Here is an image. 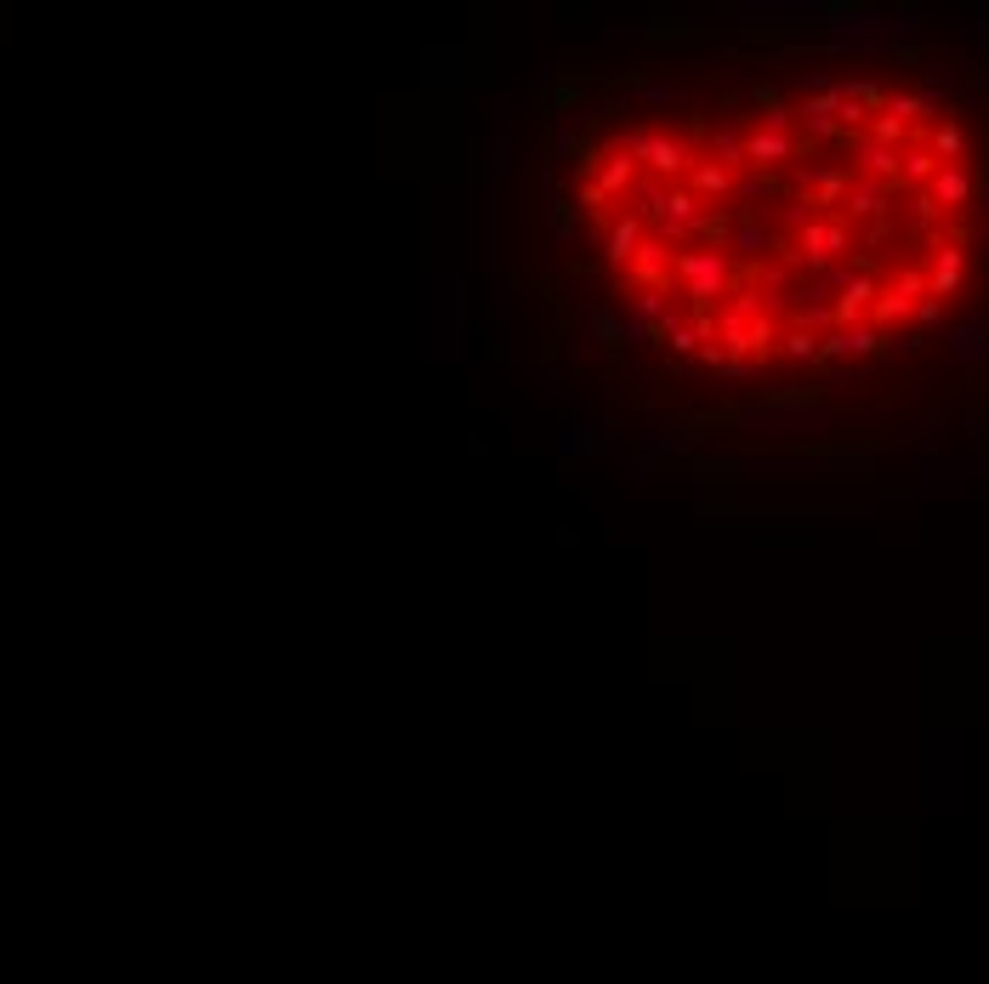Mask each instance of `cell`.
Wrapping results in <instances>:
<instances>
[{
    "instance_id": "obj_35",
    "label": "cell",
    "mask_w": 989,
    "mask_h": 984,
    "mask_svg": "<svg viewBox=\"0 0 989 984\" xmlns=\"http://www.w3.org/2000/svg\"><path fill=\"white\" fill-rule=\"evenodd\" d=\"M768 347H774V319L756 313V319H751V353H768Z\"/></svg>"
},
{
    "instance_id": "obj_36",
    "label": "cell",
    "mask_w": 989,
    "mask_h": 984,
    "mask_svg": "<svg viewBox=\"0 0 989 984\" xmlns=\"http://www.w3.org/2000/svg\"><path fill=\"white\" fill-rule=\"evenodd\" d=\"M784 222H791V229H807V222H814V199H791V211H784Z\"/></svg>"
},
{
    "instance_id": "obj_37",
    "label": "cell",
    "mask_w": 989,
    "mask_h": 984,
    "mask_svg": "<svg viewBox=\"0 0 989 984\" xmlns=\"http://www.w3.org/2000/svg\"><path fill=\"white\" fill-rule=\"evenodd\" d=\"M603 199H608V194H603L597 183H586V188H580V211H586V217H597V211H603Z\"/></svg>"
},
{
    "instance_id": "obj_7",
    "label": "cell",
    "mask_w": 989,
    "mask_h": 984,
    "mask_svg": "<svg viewBox=\"0 0 989 984\" xmlns=\"http://www.w3.org/2000/svg\"><path fill=\"white\" fill-rule=\"evenodd\" d=\"M659 229H666L671 239L705 229V206H700V194H694L689 183H682V188H666V206H659Z\"/></svg>"
},
{
    "instance_id": "obj_19",
    "label": "cell",
    "mask_w": 989,
    "mask_h": 984,
    "mask_svg": "<svg viewBox=\"0 0 989 984\" xmlns=\"http://www.w3.org/2000/svg\"><path fill=\"white\" fill-rule=\"evenodd\" d=\"M802 183L814 188V206H842L848 188H853L842 171H802Z\"/></svg>"
},
{
    "instance_id": "obj_28",
    "label": "cell",
    "mask_w": 989,
    "mask_h": 984,
    "mask_svg": "<svg viewBox=\"0 0 989 984\" xmlns=\"http://www.w3.org/2000/svg\"><path fill=\"white\" fill-rule=\"evenodd\" d=\"M712 148H717V160H722L728 171H733V165H745V143L733 137V125H717V132H712Z\"/></svg>"
},
{
    "instance_id": "obj_18",
    "label": "cell",
    "mask_w": 989,
    "mask_h": 984,
    "mask_svg": "<svg viewBox=\"0 0 989 984\" xmlns=\"http://www.w3.org/2000/svg\"><path fill=\"white\" fill-rule=\"evenodd\" d=\"M586 336H592L597 347H620V342H626V319H620L615 308H586Z\"/></svg>"
},
{
    "instance_id": "obj_39",
    "label": "cell",
    "mask_w": 989,
    "mask_h": 984,
    "mask_svg": "<svg viewBox=\"0 0 989 984\" xmlns=\"http://www.w3.org/2000/svg\"><path fill=\"white\" fill-rule=\"evenodd\" d=\"M916 319H922V324H938V319H944V302H938V296L916 302Z\"/></svg>"
},
{
    "instance_id": "obj_21",
    "label": "cell",
    "mask_w": 989,
    "mask_h": 984,
    "mask_svg": "<svg viewBox=\"0 0 989 984\" xmlns=\"http://www.w3.org/2000/svg\"><path fill=\"white\" fill-rule=\"evenodd\" d=\"M631 171H638V160L608 148V160H603V171H597V188H603V194H626V188H631Z\"/></svg>"
},
{
    "instance_id": "obj_1",
    "label": "cell",
    "mask_w": 989,
    "mask_h": 984,
    "mask_svg": "<svg viewBox=\"0 0 989 984\" xmlns=\"http://www.w3.org/2000/svg\"><path fill=\"white\" fill-rule=\"evenodd\" d=\"M671 273H677L682 296H689L700 313H712V302L733 296V262H728V250H717V245H682L671 257Z\"/></svg>"
},
{
    "instance_id": "obj_34",
    "label": "cell",
    "mask_w": 989,
    "mask_h": 984,
    "mask_svg": "<svg viewBox=\"0 0 989 984\" xmlns=\"http://www.w3.org/2000/svg\"><path fill=\"white\" fill-rule=\"evenodd\" d=\"M870 109L865 103H842V114H836V125H842V132H870Z\"/></svg>"
},
{
    "instance_id": "obj_33",
    "label": "cell",
    "mask_w": 989,
    "mask_h": 984,
    "mask_svg": "<svg viewBox=\"0 0 989 984\" xmlns=\"http://www.w3.org/2000/svg\"><path fill=\"white\" fill-rule=\"evenodd\" d=\"M791 125H796V109H791V103H779V97H774V103L763 109V132H779V137H791Z\"/></svg>"
},
{
    "instance_id": "obj_17",
    "label": "cell",
    "mask_w": 989,
    "mask_h": 984,
    "mask_svg": "<svg viewBox=\"0 0 989 984\" xmlns=\"http://www.w3.org/2000/svg\"><path fill=\"white\" fill-rule=\"evenodd\" d=\"M638 245H643L638 217H620L615 229H608V262H615V268H631V257H638Z\"/></svg>"
},
{
    "instance_id": "obj_22",
    "label": "cell",
    "mask_w": 989,
    "mask_h": 984,
    "mask_svg": "<svg viewBox=\"0 0 989 984\" xmlns=\"http://www.w3.org/2000/svg\"><path fill=\"white\" fill-rule=\"evenodd\" d=\"M932 176H938V155H932V148H904L899 183H922V188H932Z\"/></svg>"
},
{
    "instance_id": "obj_25",
    "label": "cell",
    "mask_w": 989,
    "mask_h": 984,
    "mask_svg": "<svg viewBox=\"0 0 989 984\" xmlns=\"http://www.w3.org/2000/svg\"><path fill=\"white\" fill-rule=\"evenodd\" d=\"M631 319H643V324H659V331H666V324H671L677 313L666 308V291H643V296H638V308H631Z\"/></svg>"
},
{
    "instance_id": "obj_14",
    "label": "cell",
    "mask_w": 989,
    "mask_h": 984,
    "mask_svg": "<svg viewBox=\"0 0 989 984\" xmlns=\"http://www.w3.org/2000/svg\"><path fill=\"white\" fill-rule=\"evenodd\" d=\"M967 280V250H955V245H938V262H932V280H927V296H955V285Z\"/></svg>"
},
{
    "instance_id": "obj_12",
    "label": "cell",
    "mask_w": 989,
    "mask_h": 984,
    "mask_svg": "<svg viewBox=\"0 0 989 984\" xmlns=\"http://www.w3.org/2000/svg\"><path fill=\"white\" fill-rule=\"evenodd\" d=\"M876 296H881V285L870 280V273H853V285L842 291V302H836V331L842 324H858L870 308H876Z\"/></svg>"
},
{
    "instance_id": "obj_38",
    "label": "cell",
    "mask_w": 989,
    "mask_h": 984,
    "mask_svg": "<svg viewBox=\"0 0 989 984\" xmlns=\"http://www.w3.org/2000/svg\"><path fill=\"white\" fill-rule=\"evenodd\" d=\"M626 342H638V347H643V342H654V324H643V319H631V313H626Z\"/></svg>"
},
{
    "instance_id": "obj_10",
    "label": "cell",
    "mask_w": 989,
    "mask_h": 984,
    "mask_svg": "<svg viewBox=\"0 0 989 984\" xmlns=\"http://www.w3.org/2000/svg\"><path fill=\"white\" fill-rule=\"evenodd\" d=\"M784 160H796V137H779V132H756L745 143V165H756L763 176H779Z\"/></svg>"
},
{
    "instance_id": "obj_13",
    "label": "cell",
    "mask_w": 989,
    "mask_h": 984,
    "mask_svg": "<svg viewBox=\"0 0 989 984\" xmlns=\"http://www.w3.org/2000/svg\"><path fill=\"white\" fill-rule=\"evenodd\" d=\"M740 421L745 427H819L825 433V410H796V405H756Z\"/></svg>"
},
{
    "instance_id": "obj_8",
    "label": "cell",
    "mask_w": 989,
    "mask_h": 984,
    "mask_svg": "<svg viewBox=\"0 0 989 984\" xmlns=\"http://www.w3.org/2000/svg\"><path fill=\"white\" fill-rule=\"evenodd\" d=\"M671 257H677V250H671L666 239H643L638 257H631V280H638L643 291H666V280H671Z\"/></svg>"
},
{
    "instance_id": "obj_15",
    "label": "cell",
    "mask_w": 989,
    "mask_h": 984,
    "mask_svg": "<svg viewBox=\"0 0 989 984\" xmlns=\"http://www.w3.org/2000/svg\"><path fill=\"white\" fill-rule=\"evenodd\" d=\"M973 188H978V183H973V171H967V165H938V176H932V188H927V194L938 199V206H967Z\"/></svg>"
},
{
    "instance_id": "obj_26",
    "label": "cell",
    "mask_w": 989,
    "mask_h": 984,
    "mask_svg": "<svg viewBox=\"0 0 989 984\" xmlns=\"http://www.w3.org/2000/svg\"><path fill=\"white\" fill-rule=\"evenodd\" d=\"M733 245H740L745 257H763V250H779V234H774V229H756V222H745V229L733 234Z\"/></svg>"
},
{
    "instance_id": "obj_31",
    "label": "cell",
    "mask_w": 989,
    "mask_h": 984,
    "mask_svg": "<svg viewBox=\"0 0 989 984\" xmlns=\"http://www.w3.org/2000/svg\"><path fill=\"white\" fill-rule=\"evenodd\" d=\"M722 313H733V319H745V324H751L756 313H763V291H751V285H740V291H733V302H728V308H722Z\"/></svg>"
},
{
    "instance_id": "obj_30",
    "label": "cell",
    "mask_w": 989,
    "mask_h": 984,
    "mask_svg": "<svg viewBox=\"0 0 989 984\" xmlns=\"http://www.w3.org/2000/svg\"><path fill=\"white\" fill-rule=\"evenodd\" d=\"M733 194H740V199H774V194H784V183L756 171V176H745V183H733Z\"/></svg>"
},
{
    "instance_id": "obj_4",
    "label": "cell",
    "mask_w": 989,
    "mask_h": 984,
    "mask_svg": "<svg viewBox=\"0 0 989 984\" xmlns=\"http://www.w3.org/2000/svg\"><path fill=\"white\" fill-rule=\"evenodd\" d=\"M853 245V234H848V222H807L802 229V239H796V250H791V262H802V268H814V273H830V262L842 257V250Z\"/></svg>"
},
{
    "instance_id": "obj_29",
    "label": "cell",
    "mask_w": 989,
    "mask_h": 984,
    "mask_svg": "<svg viewBox=\"0 0 989 984\" xmlns=\"http://www.w3.org/2000/svg\"><path fill=\"white\" fill-rule=\"evenodd\" d=\"M938 211H944V206H938V199H932L927 188H916V199H910V229H922V234H927L932 222H938Z\"/></svg>"
},
{
    "instance_id": "obj_20",
    "label": "cell",
    "mask_w": 989,
    "mask_h": 984,
    "mask_svg": "<svg viewBox=\"0 0 989 984\" xmlns=\"http://www.w3.org/2000/svg\"><path fill=\"white\" fill-rule=\"evenodd\" d=\"M955 353H961L967 365H989V324H984V319L961 324V331H955Z\"/></svg>"
},
{
    "instance_id": "obj_23",
    "label": "cell",
    "mask_w": 989,
    "mask_h": 984,
    "mask_svg": "<svg viewBox=\"0 0 989 984\" xmlns=\"http://www.w3.org/2000/svg\"><path fill=\"white\" fill-rule=\"evenodd\" d=\"M779 353H784V359H796V365H819V336L791 324V331L779 336Z\"/></svg>"
},
{
    "instance_id": "obj_9",
    "label": "cell",
    "mask_w": 989,
    "mask_h": 984,
    "mask_svg": "<svg viewBox=\"0 0 989 984\" xmlns=\"http://www.w3.org/2000/svg\"><path fill=\"white\" fill-rule=\"evenodd\" d=\"M853 160H858V171H865L870 183H887V188H893V183H899V171H904V155H899V148L870 143V137H858Z\"/></svg>"
},
{
    "instance_id": "obj_6",
    "label": "cell",
    "mask_w": 989,
    "mask_h": 984,
    "mask_svg": "<svg viewBox=\"0 0 989 984\" xmlns=\"http://www.w3.org/2000/svg\"><path fill=\"white\" fill-rule=\"evenodd\" d=\"M881 347H887V336L876 331V324H842V331L819 336V365H830V359H870V353H881Z\"/></svg>"
},
{
    "instance_id": "obj_24",
    "label": "cell",
    "mask_w": 989,
    "mask_h": 984,
    "mask_svg": "<svg viewBox=\"0 0 989 984\" xmlns=\"http://www.w3.org/2000/svg\"><path fill=\"white\" fill-rule=\"evenodd\" d=\"M927 148H932V155H938V160H950V165H955L961 155H967V132H961V125H938V132H932V143H927Z\"/></svg>"
},
{
    "instance_id": "obj_3",
    "label": "cell",
    "mask_w": 989,
    "mask_h": 984,
    "mask_svg": "<svg viewBox=\"0 0 989 984\" xmlns=\"http://www.w3.org/2000/svg\"><path fill=\"white\" fill-rule=\"evenodd\" d=\"M615 155L648 160L659 176H689V171L700 165V155H694L689 143H677V137H648V132H626V137L615 143Z\"/></svg>"
},
{
    "instance_id": "obj_2",
    "label": "cell",
    "mask_w": 989,
    "mask_h": 984,
    "mask_svg": "<svg viewBox=\"0 0 989 984\" xmlns=\"http://www.w3.org/2000/svg\"><path fill=\"white\" fill-rule=\"evenodd\" d=\"M916 29L922 23L916 17H887V12H842V7H830V17H825V35L836 40V46H848V52H881L887 40H916Z\"/></svg>"
},
{
    "instance_id": "obj_5",
    "label": "cell",
    "mask_w": 989,
    "mask_h": 984,
    "mask_svg": "<svg viewBox=\"0 0 989 984\" xmlns=\"http://www.w3.org/2000/svg\"><path fill=\"white\" fill-rule=\"evenodd\" d=\"M916 302H927V273L904 268L899 280H893V285H887V291L876 296V308H870L876 331H881V324H899V319H910V313H916Z\"/></svg>"
},
{
    "instance_id": "obj_11",
    "label": "cell",
    "mask_w": 989,
    "mask_h": 984,
    "mask_svg": "<svg viewBox=\"0 0 989 984\" xmlns=\"http://www.w3.org/2000/svg\"><path fill=\"white\" fill-rule=\"evenodd\" d=\"M887 206H893V188L870 183V176H858V183L848 188V199H842L848 217H870V222H887Z\"/></svg>"
},
{
    "instance_id": "obj_16",
    "label": "cell",
    "mask_w": 989,
    "mask_h": 984,
    "mask_svg": "<svg viewBox=\"0 0 989 984\" xmlns=\"http://www.w3.org/2000/svg\"><path fill=\"white\" fill-rule=\"evenodd\" d=\"M689 188H694L700 199H728V194H733V171H728L722 160H700V165L689 171Z\"/></svg>"
},
{
    "instance_id": "obj_32",
    "label": "cell",
    "mask_w": 989,
    "mask_h": 984,
    "mask_svg": "<svg viewBox=\"0 0 989 984\" xmlns=\"http://www.w3.org/2000/svg\"><path fill=\"white\" fill-rule=\"evenodd\" d=\"M904 132H910L904 120H893V114H876L865 137H870V143H887V148H893V143H904Z\"/></svg>"
},
{
    "instance_id": "obj_27",
    "label": "cell",
    "mask_w": 989,
    "mask_h": 984,
    "mask_svg": "<svg viewBox=\"0 0 989 984\" xmlns=\"http://www.w3.org/2000/svg\"><path fill=\"white\" fill-rule=\"evenodd\" d=\"M666 347H671V353H694V347H705V331H700V319H694V324L671 319V324H666Z\"/></svg>"
}]
</instances>
